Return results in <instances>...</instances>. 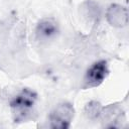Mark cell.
<instances>
[{"instance_id":"obj_1","label":"cell","mask_w":129,"mask_h":129,"mask_svg":"<svg viewBox=\"0 0 129 129\" xmlns=\"http://www.w3.org/2000/svg\"><path fill=\"white\" fill-rule=\"evenodd\" d=\"M37 101V94L29 89H21L9 102L12 119L15 123H22L27 121L34 110Z\"/></svg>"},{"instance_id":"obj_5","label":"cell","mask_w":129,"mask_h":129,"mask_svg":"<svg viewBox=\"0 0 129 129\" xmlns=\"http://www.w3.org/2000/svg\"><path fill=\"white\" fill-rule=\"evenodd\" d=\"M106 19L113 27H125L128 24V9L121 4H111L106 10Z\"/></svg>"},{"instance_id":"obj_2","label":"cell","mask_w":129,"mask_h":129,"mask_svg":"<svg viewBox=\"0 0 129 129\" xmlns=\"http://www.w3.org/2000/svg\"><path fill=\"white\" fill-rule=\"evenodd\" d=\"M75 117V108L70 102L57 104L49 113V127L52 129H68Z\"/></svg>"},{"instance_id":"obj_3","label":"cell","mask_w":129,"mask_h":129,"mask_svg":"<svg viewBox=\"0 0 129 129\" xmlns=\"http://www.w3.org/2000/svg\"><path fill=\"white\" fill-rule=\"evenodd\" d=\"M109 75L108 62L105 59L95 61L87 70L84 78L86 88H95L100 86Z\"/></svg>"},{"instance_id":"obj_7","label":"cell","mask_w":129,"mask_h":129,"mask_svg":"<svg viewBox=\"0 0 129 129\" xmlns=\"http://www.w3.org/2000/svg\"><path fill=\"white\" fill-rule=\"evenodd\" d=\"M103 107L101 106V104L97 101H91L89 103L86 104L85 109H84V113L86 115V117L90 120H96L100 118V115L102 113Z\"/></svg>"},{"instance_id":"obj_6","label":"cell","mask_w":129,"mask_h":129,"mask_svg":"<svg viewBox=\"0 0 129 129\" xmlns=\"http://www.w3.org/2000/svg\"><path fill=\"white\" fill-rule=\"evenodd\" d=\"M100 118L102 121H107L108 124H106L104 127L106 128H117V123L120 120L124 119L123 112L119 107L116 106H108L107 108H103L102 113L100 115Z\"/></svg>"},{"instance_id":"obj_4","label":"cell","mask_w":129,"mask_h":129,"mask_svg":"<svg viewBox=\"0 0 129 129\" xmlns=\"http://www.w3.org/2000/svg\"><path fill=\"white\" fill-rule=\"evenodd\" d=\"M35 38L40 42H48L54 39L59 33V25L52 17H44L40 19L35 26Z\"/></svg>"}]
</instances>
